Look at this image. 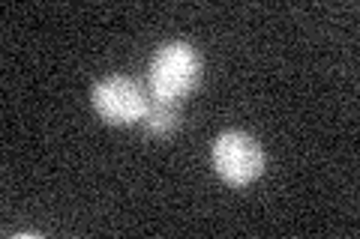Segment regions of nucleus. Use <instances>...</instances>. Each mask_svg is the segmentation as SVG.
Wrapping results in <instances>:
<instances>
[{"label": "nucleus", "mask_w": 360, "mask_h": 239, "mask_svg": "<svg viewBox=\"0 0 360 239\" xmlns=\"http://www.w3.org/2000/svg\"><path fill=\"white\" fill-rule=\"evenodd\" d=\"M213 168L229 186H250L262 174L264 153L258 141L246 132H222L213 141Z\"/></svg>", "instance_id": "f03ea898"}, {"label": "nucleus", "mask_w": 360, "mask_h": 239, "mask_svg": "<svg viewBox=\"0 0 360 239\" xmlns=\"http://www.w3.org/2000/svg\"><path fill=\"white\" fill-rule=\"evenodd\" d=\"M141 123L150 135H168L180 126V102L177 99H165L156 96L148 90V102H144V114Z\"/></svg>", "instance_id": "20e7f679"}, {"label": "nucleus", "mask_w": 360, "mask_h": 239, "mask_svg": "<svg viewBox=\"0 0 360 239\" xmlns=\"http://www.w3.org/2000/svg\"><path fill=\"white\" fill-rule=\"evenodd\" d=\"M90 99H94V108L105 123L127 126V123L141 120L148 93H144V87L139 81H132V78L111 75L94 87V96Z\"/></svg>", "instance_id": "7ed1b4c3"}, {"label": "nucleus", "mask_w": 360, "mask_h": 239, "mask_svg": "<svg viewBox=\"0 0 360 239\" xmlns=\"http://www.w3.org/2000/svg\"><path fill=\"white\" fill-rule=\"evenodd\" d=\"M198 75H201L198 54L186 42H168L150 60V72H148L150 93L180 102L186 93H193Z\"/></svg>", "instance_id": "f257e3e1"}]
</instances>
